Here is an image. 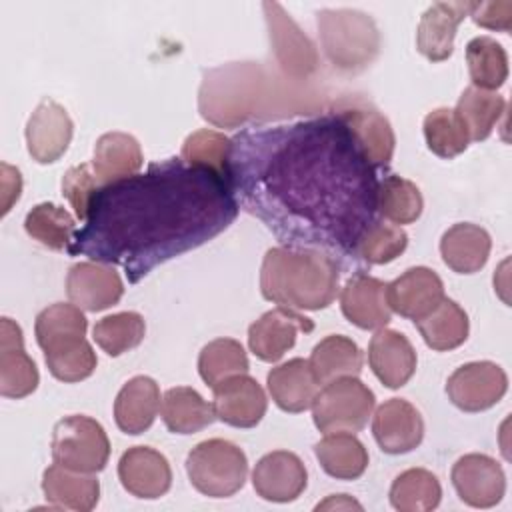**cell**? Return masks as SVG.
<instances>
[{
	"instance_id": "6da1fadb",
	"label": "cell",
	"mask_w": 512,
	"mask_h": 512,
	"mask_svg": "<svg viewBox=\"0 0 512 512\" xmlns=\"http://www.w3.org/2000/svg\"><path fill=\"white\" fill-rule=\"evenodd\" d=\"M230 188L238 206L288 246L354 258L360 234L374 222L378 178L344 124L328 112L234 136Z\"/></svg>"
},
{
	"instance_id": "7a4b0ae2",
	"label": "cell",
	"mask_w": 512,
	"mask_h": 512,
	"mask_svg": "<svg viewBox=\"0 0 512 512\" xmlns=\"http://www.w3.org/2000/svg\"><path fill=\"white\" fill-rule=\"evenodd\" d=\"M238 210L220 176L168 158L100 188L68 252L118 264L138 282L160 262L218 236Z\"/></svg>"
},
{
	"instance_id": "3957f363",
	"label": "cell",
	"mask_w": 512,
	"mask_h": 512,
	"mask_svg": "<svg viewBox=\"0 0 512 512\" xmlns=\"http://www.w3.org/2000/svg\"><path fill=\"white\" fill-rule=\"evenodd\" d=\"M198 110L214 126L238 128L248 120L314 114L322 110V96L260 62H228L204 72Z\"/></svg>"
},
{
	"instance_id": "277c9868",
	"label": "cell",
	"mask_w": 512,
	"mask_h": 512,
	"mask_svg": "<svg viewBox=\"0 0 512 512\" xmlns=\"http://www.w3.org/2000/svg\"><path fill=\"white\" fill-rule=\"evenodd\" d=\"M336 260L316 248H270L262 260L260 290L270 302L290 310H322L338 292Z\"/></svg>"
},
{
	"instance_id": "5b68a950",
	"label": "cell",
	"mask_w": 512,
	"mask_h": 512,
	"mask_svg": "<svg viewBox=\"0 0 512 512\" xmlns=\"http://www.w3.org/2000/svg\"><path fill=\"white\" fill-rule=\"evenodd\" d=\"M316 22L324 54L334 68L358 72L376 58L380 34L368 14L350 8H326L318 12Z\"/></svg>"
},
{
	"instance_id": "8992f818",
	"label": "cell",
	"mask_w": 512,
	"mask_h": 512,
	"mask_svg": "<svg viewBox=\"0 0 512 512\" xmlns=\"http://www.w3.org/2000/svg\"><path fill=\"white\" fill-rule=\"evenodd\" d=\"M186 472L200 494L210 498H228L244 486L248 460L236 444L222 438H210L190 450L186 458Z\"/></svg>"
},
{
	"instance_id": "52a82bcc",
	"label": "cell",
	"mask_w": 512,
	"mask_h": 512,
	"mask_svg": "<svg viewBox=\"0 0 512 512\" xmlns=\"http://www.w3.org/2000/svg\"><path fill=\"white\" fill-rule=\"evenodd\" d=\"M374 392L356 376H344L324 384L312 402V418L320 432H360L372 410Z\"/></svg>"
},
{
	"instance_id": "ba28073f",
	"label": "cell",
	"mask_w": 512,
	"mask_h": 512,
	"mask_svg": "<svg viewBox=\"0 0 512 512\" xmlns=\"http://www.w3.org/2000/svg\"><path fill=\"white\" fill-rule=\"evenodd\" d=\"M110 456V442L100 422L72 414L54 426L52 458L56 464L84 474L100 472Z\"/></svg>"
},
{
	"instance_id": "9c48e42d",
	"label": "cell",
	"mask_w": 512,
	"mask_h": 512,
	"mask_svg": "<svg viewBox=\"0 0 512 512\" xmlns=\"http://www.w3.org/2000/svg\"><path fill=\"white\" fill-rule=\"evenodd\" d=\"M328 112L344 124L370 166H386L392 160L394 130L378 108L360 96H344Z\"/></svg>"
},
{
	"instance_id": "30bf717a",
	"label": "cell",
	"mask_w": 512,
	"mask_h": 512,
	"mask_svg": "<svg viewBox=\"0 0 512 512\" xmlns=\"http://www.w3.org/2000/svg\"><path fill=\"white\" fill-rule=\"evenodd\" d=\"M274 60L280 72L294 82H308L318 70V52L312 40L276 2L262 4Z\"/></svg>"
},
{
	"instance_id": "8fae6325",
	"label": "cell",
	"mask_w": 512,
	"mask_h": 512,
	"mask_svg": "<svg viewBox=\"0 0 512 512\" xmlns=\"http://www.w3.org/2000/svg\"><path fill=\"white\" fill-rule=\"evenodd\" d=\"M506 390V372L488 360L468 362L456 368L446 382L448 398L464 412H482L492 408L496 402H500Z\"/></svg>"
},
{
	"instance_id": "7c38bea8",
	"label": "cell",
	"mask_w": 512,
	"mask_h": 512,
	"mask_svg": "<svg viewBox=\"0 0 512 512\" xmlns=\"http://www.w3.org/2000/svg\"><path fill=\"white\" fill-rule=\"evenodd\" d=\"M452 486L472 508H492L506 492L502 466L486 454H466L452 466Z\"/></svg>"
},
{
	"instance_id": "4fadbf2b",
	"label": "cell",
	"mask_w": 512,
	"mask_h": 512,
	"mask_svg": "<svg viewBox=\"0 0 512 512\" xmlns=\"http://www.w3.org/2000/svg\"><path fill=\"white\" fill-rule=\"evenodd\" d=\"M314 322L296 310L278 306L248 328V346L262 362H278L294 344L298 332H312Z\"/></svg>"
},
{
	"instance_id": "5bb4252c",
	"label": "cell",
	"mask_w": 512,
	"mask_h": 512,
	"mask_svg": "<svg viewBox=\"0 0 512 512\" xmlns=\"http://www.w3.org/2000/svg\"><path fill=\"white\" fill-rule=\"evenodd\" d=\"M74 124L68 112L54 100H42L28 118L26 146L38 164H52L64 156L72 140Z\"/></svg>"
},
{
	"instance_id": "9a60e30c",
	"label": "cell",
	"mask_w": 512,
	"mask_h": 512,
	"mask_svg": "<svg viewBox=\"0 0 512 512\" xmlns=\"http://www.w3.org/2000/svg\"><path fill=\"white\" fill-rule=\"evenodd\" d=\"M308 482V472L302 460L288 450H274L262 456L252 472L256 494L268 502L296 500Z\"/></svg>"
},
{
	"instance_id": "2e32d148",
	"label": "cell",
	"mask_w": 512,
	"mask_h": 512,
	"mask_svg": "<svg viewBox=\"0 0 512 512\" xmlns=\"http://www.w3.org/2000/svg\"><path fill=\"white\" fill-rule=\"evenodd\" d=\"M214 414L224 424L236 426V428H252L256 426L262 416L266 414V394L262 386L246 376L236 374L222 382H218L214 388Z\"/></svg>"
},
{
	"instance_id": "e0dca14e",
	"label": "cell",
	"mask_w": 512,
	"mask_h": 512,
	"mask_svg": "<svg viewBox=\"0 0 512 512\" xmlns=\"http://www.w3.org/2000/svg\"><path fill=\"white\" fill-rule=\"evenodd\" d=\"M372 434L382 452L406 454L422 442L424 420L408 400L390 398L376 408Z\"/></svg>"
},
{
	"instance_id": "ac0fdd59",
	"label": "cell",
	"mask_w": 512,
	"mask_h": 512,
	"mask_svg": "<svg viewBox=\"0 0 512 512\" xmlns=\"http://www.w3.org/2000/svg\"><path fill=\"white\" fill-rule=\"evenodd\" d=\"M118 478L124 490L136 498L156 500L170 490L172 470L164 454L150 446L128 448L118 462Z\"/></svg>"
},
{
	"instance_id": "d6986e66",
	"label": "cell",
	"mask_w": 512,
	"mask_h": 512,
	"mask_svg": "<svg viewBox=\"0 0 512 512\" xmlns=\"http://www.w3.org/2000/svg\"><path fill=\"white\" fill-rule=\"evenodd\" d=\"M66 292L72 304L88 312H100L114 306L122 294L124 284L120 274L98 262H78L70 266L66 276Z\"/></svg>"
},
{
	"instance_id": "ffe728a7",
	"label": "cell",
	"mask_w": 512,
	"mask_h": 512,
	"mask_svg": "<svg viewBox=\"0 0 512 512\" xmlns=\"http://www.w3.org/2000/svg\"><path fill=\"white\" fill-rule=\"evenodd\" d=\"M386 296L390 310L404 318L418 320L442 302L444 284L434 270L416 266L386 284Z\"/></svg>"
},
{
	"instance_id": "44dd1931",
	"label": "cell",
	"mask_w": 512,
	"mask_h": 512,
	"mask_svg": "<svg viewBox=\"0 0 512 512\" xmlns=\"http://www.w3.org/2000/svg\"><path fill=\"white\" fill-rule=\"evenodd\" d=\"M38 380V368L24 350L20 326L4 316L0 322V394L24 398L36 390Z\"/></svg>"
},
{
	"instance_id": "7402d4cb",
	"label": "cell",
	"mask_w": 512,
	"mask_h": 512,
	"mask_svg": "<svg viewBox=\"0 0 512 512\" xmlns=\"http://www.w3.org/2000/svg\"><path fill=\"white\" fill-rule=\"evenodd\" d=\"M340 308L348 322L362 330H378L390 322L386 282L368 276H352L340 294Z\"/></svg>"
},
{
	"instance_id": "603a6c76",
	"label": "cell",
	"mask_w": 512,
	"mask_h": 512,
	"mask_svg": "<svg viewBox=\"0 0 512 512\" xmlns=\"http://www.w3.org/2000/svg\"><path fill=\"white\" fill-rule=\"evenodd\" d=\"M468 12L470 2H434L430 8H426L416 30L418 52L430 62L450 58L456 30Z\"/></svg>"
},
{
	"instance_id": "cb8c5ba5",
	"label": "cell",
	"mask_w": 512,
	"mask_h": 512,
	"mask_svg": "<svg viewBox=\"0 0 512 512\" xmlns=\"http://www.w3.org/2000/svg\"><path fill=\"white\" fill-rule=\"evenodd\" d=\"M368 362L386 388H402L416 370V352L410 340L390 328H378L368 344Z\"/></svg>"
},
{
	"instance_id": "d4e9b609",
	"label": "cell",
	"mask_w": 512,
	"mask_h": 512,
	"mask_svg": "<svg viewBox=\"0 0 512 512\" xmlns=\"http://www.w3.org/2000/svg\"><path fill=\"white\" fill-rule=\"evenodd\" d=\"M268 392L284 412H304L312 406L318 394V380L304 358H292L266 376Z\"/></svg>"
},
{
	"instance_id": "484cf974",
	"label": "cell",
	"mask_w": 512,
	"mask_h": 512,
	"mask_svg": "<svg viewBox=\"0 0 512 512\" xmlns=\"http://www.w3.org/2000/svg\"><path fill=\"white\" fill-rule=\"evenodd\" d=\"M88 322L82 308L76 304H52L36 316L34 332L36 342L44 350V356L70 350L84 342Z\"/></svg>"
},
{
	"instance_id": "4316f807",
	"label": "cell",
	"mask_w": 512,
	"mask_h": 512,
	"mask_svg": "<svg viewBox=\"0 0 512 512\" xmlns=\"http://www.w3.org/2000/svg\"><path fill=\"white\" fill-rule=\"evenodd\" d=\"M160 408L158 384L148 376L130 378L114 400L116 426L126 434H142L148 430Z\"/></svg>"
},
{
	"instance_id": "83f0119b",
	"label": "cell",
	"mask_w": 512,
	"mask_h": 512,
	"mask_svg": "<svg viewBox=\"0 0 512 512\" xmlns=\"http://www.w3.org/2000/svg\"><path fill=\"white\" fill-rule=\"evenodd\" d=\"M142 150L134 136L124 132L102 134L94 146V176L108 186L134 176L142 168Z\"/></svg>"
},
{
	"instance_id": "f1b7e54d",
	"label": "cell",
	"mask_w": 512,
	"mask_h": 512,
	"mask_svg": "<svg viewBox=\"0 0 512 512\" xmlns=\"http://www.w3.org/2000/svg\"><path fill=\"white\" fill-rule=\"evenodd\" d=\"M490 234L470 222H460L448 228L440 240V254L448 268L458 274L478 272L490 256Z\"/></svg>"
},
{
	"instance_id": "f546056e",
	"label": "cell",
	"mask_w": 512,
	"mask_h": 512,
	"mask_svg": "<svg viewBox=\"0 0 512 512\" xmlns=\"http://www.w3.org/2000/svg\"><path fill=\"white\" fill-rule=\"evenodd\" d=\"M42 492L46 500L58 508L88 512L98 504L100 484L92 474L74 472L60 464H52L44 470Z\"/></svg>"
},
{
	"instance_id": "4dcf8cb0",
	"label": "cell",
	"mask_w": 512,
	"mask_h": 512,
	"mask_svg": "<svg viewBox=\"0 0 512 512\" xmlns=\"http://www.w3.org/2000/svg\"><path fill=\"white\" fill-rule=\"evenodd\" d=\"M322 470L336 480H356L368 468V450L352 432H330L314 446Z\"/></svg>"
},
{
	"instance_id": "1f68e13d",
	"label": "cell",
	"mask_w": 512,
	"mask_h": 512,
	"mask_svg": "<svg viewBox=\"0 0 512 512\" xmlns=\"http://www.w3.org/2000/svg\"><path fill=\"white\" fill-rule=\"evenodd\" d=\"M160 414L166 428L174 434H194L216 420L214 406L188 386L170 388L162 398Z\"/></svg>"
},
{
	"instance_id": "d6a6232c",
	"label": "cell",
	"mask_w": 512,
	"mask_h": 512,
	"mask_svg": "<svg viewBox=\"0 0 512 512\" xmlns=\"http://www.w3.org/2000/svg\"><path fill=\"white\" fill-rule=\"evenodd\" d=\"M308 364L318 384H328L344 376H358L362 370V352L352 338L330 334L314 346Z\"/></svg>"
},
{
	"instance_id": "836d02e7",
	"label": "cell",
	"mask_w": 512,
	"mask_h": 512,
	"mask_svg": "<svg viewBox=\"0 0 512 512\" xmlns=\"http://www.w3.org/2000/svg\"><path fill=\"white\" fill-rule=\"evenodd\" d=\"M414 324L424 342L438 352L458 348L468 338V316L450 298H442L432 312L414 320Z\"/></svg>"
},
{
	"instance_id": "e575fe53",
	"label": "cell",
	"mask_w": 512,
	"mask_h": 512,
	"mask_svg": "<svg viewBox=\"0 0 512 512\" xmlns=\"http://www.w3.org/2000/svg\"><path fill=\"white\" fill-rule=\"evenodd\" d=\"M506 110V100L490 90H482L476 86H468L454 108L456 116L464 124L468 138L474 142L486 140L500 116Z\"/></svg>"
},
{
	"instance_id": "d590c367",
	"label": "cell",
	"mask_w": 512,
	"mask_h": 512,
	"mask_svg": "<svg viewBox=\"0 0 512 512\" xmlns=\"http://www.w3.org/2000/svg\"><path fill=\"white\" fill-rule=\"evenodd\" d=\"M230 146L232 140L216 130L192 132L180 152V160L190 168H202L230 184Z\"/></svg>"
},
{
	"instance_id": "8d00e7d4",
	"label": "cell",
	"mask_w": 512,
	"mask_h": 512,
	"mask_svg": "<svg viewBox=\"0 0 512 512\" xmlns=\"http://www.w3.org/2000/svg\"><path fill=\"white\" fill-rule=\"evenodd\" d=\"M438 478L424 468L404 470L390 486V504L400 512H428L440 504Z\"/></svg>"
},
{
	"instance_id": "74e56055",
	"label": "cell",
	"mask_w": 512,
	"mask_h": 512,
	"mask_svg": "<svg viewBox=\"0 0 512 512\" xmlns=\"http://www.w3.org/2000/svg\"><path fill=\"white\" fill-rule=\"evenodd\" d=\"M466 62L476 88L494 92L508 78L506 50L490 36H476L466 44Z\"/></svg>"
},
{
	"instance_id": "f35d334b",
	"label": "cell",
	"mask_w": 512,
	"mask_h": 512,
	"mask_svg": "<svg viewBox=\"0 0 512 512\" xmlns=\"http://www.w3.org/2000/svg\"><path fill=\"white\" fill-rule=\"evenodd\" d=\"M424 208L418 186L402 176L390 174L378 180L376 212L394 224H412L420 218Z\"/></svg>"
},
{
	"instance_id": "ab89813d",
	"label": "cell",
	"mask_w": 512,
	"mask_h": 512,
	"mask_svg": "<svg viewBox=\"0 0 512 512\" xmlns=\"http://www.w3.org/2000/svg\"><path fill=\"white\" fill-rule=\"evenodd\" d=\"M24 230L50 250H68L76 234V222L64 208L42 202L26 214Z\"/></svg>"
},
{
	"instance_id": "60d3db41",
	"label": "cell",
	"mask_w": 512,
	"mask_h": 512,
	"mask_svg": "<svg viewBox=\"0 0 512 512\" xmlns=\"http://www.w3.org/2000/svg\"><path fill=\"white\" fill-rule=\"evenodd\" d=\"M200 378L214 388L218 382L248 372V356L240 342L232 338H216L208 342L198 356Z\"/></svg>"
},
{
	"instance_id": "b9f144b4",
	"label": "cell",
	"mask_w": 512,
	"mask_h": 512,
	"mask_svg": "<svg viewBox=\"0 0 512 512\" xmlns=\"http://www.w3.org/2000/svg\"><path fill=\"white\" fill-rule=\"evenodd\" d=\"M146 334L144 318L138 312H118L94 324V340L108 356H120L136 348Z\"/></svg>"
},
{
	"instance_id": "7bdbcfd3",
	"label": "cell",
	"mask_w": 512,
	"mask_h": 512,
	"mask_svg": "<svg viewBox=\"0 0 512 512\" xmlns=\"http://www.w3.org/2000/svg\"><path fill=\"white\" fill-rule=\"evenodd\" d=\"M424 138L430 152L454 158L468 148V132L452 108H436L424 118Z\"/></svg>"
},
{
	"instance_id": "ee69618b",
	"label": "cell",
	"mask_w": 512,
	"mask_h": 512,
	"mask_svg": "<svg viewBox=\"0 0 512 512\" xmlns=\"http://www.w3.org/2000/svg\"><path fill=\"white\" fill-rule=\"evenodd\" d=\"M406 244L408 236L400 226L374 220L360 234L354 248V258L368 264H388L406 250Z\"/></svg>"
},
{
	"instance_id": "f6af8a7d",
	"label": "cell",
	"mask_w": 512,
	"mask_h": 512,
	"mask_svg": "<svg viewBox=\"0 0 512 512\" xmlns=\"http://www.w3.org/2000/svg\"><path fill=\"white\" fill-rule=\"evenodd\" d=\"M44 360H46L50 374L62 382H80V380L88 378L98 364L96 354L86 340L70 350L58 352V354H48V356H44Z\"/></svg>"
},
{
	"instance_id": "bcb514c9",
	"label": "cell",
	"mask_w": 512,
	"mask_h": 512,
	"mask_svg": "<svg viewBox=\"0 0 512 512\" xmlns=\"http://www.w3.org/2000/svg\"><path fill=\"white\" fill-rule=\"evenodd\" d=\"M100 184L96 176L90 172L88 164H80L70 168L62 178V194L74 208V214L78 220H86L90 212V204L94 196L98 194Z\"/></svg>"
},
{
	"instance_id": "7dc6e473",
	"label": "cell",
	"mask_w": 512,
	"mask_h": 512,
	"mask_svg": "<svg viewBox=\"0 0 512 512\" xmlns=\"http://www.w3.org/2000/svg\"><path fill=\"white\" fill-rule=\"evenodd\" d=\"M468 16L474 24L488 28L510 32L512 28V2L510 0H492V2H470Z\"/></svg>"
},
{
	"instance_id": "c3c4849f",
	"label": "cell",
	"mask_w": 512,
	"mask_h": 512,
	"mask_svg": "<svg viewBox=\"0 0 512 512\" xmlns=\"http://www.w3.org/2000/svg\"><path fill=\"white\" fill-rule=\"evenodd\" d=\"M22 178L16 168L10 164H2V216L10 212L12 204L20 198Z\"/></svg>"
},
{
	"instance_id": "681fc988",
	"label": "cell",
	"mask_w": 512,
	"mask_h": 512,
	"mask_svg": "<svg viewBox=\"0 0 512 512\" xmlns=\"http://www.w3.org/2000/svg\"><path fill=\"white\" fill-rule=\"evenodd\" d=\"M334 508L336 510H340V508H344V510H348V508L362 510V504L356 502L354 498H350L348 494H338V496H330L328 500H324L316 506V510H334Z\"/></svg>"
}]
</instances>
